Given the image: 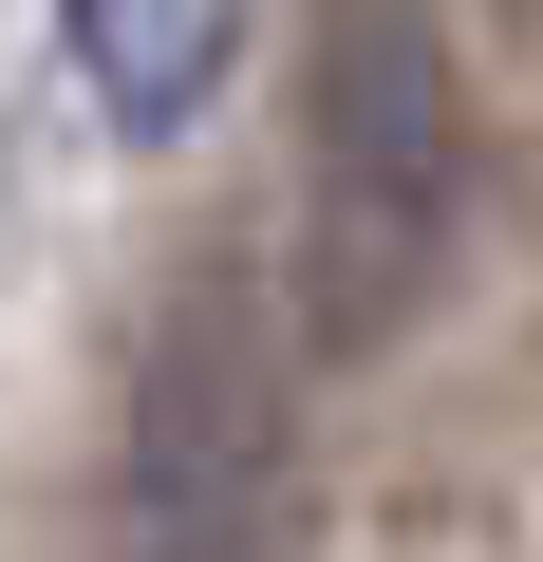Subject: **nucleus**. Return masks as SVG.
Returning <instances> with one entry per match:
<instances>
[{
  "instance_id": "obj_1",
  "label": "nucleus",
  "mask_w": 543,
  "mask_h": 562,
  "mask_svg": "<svg viewBox=\"0 0 543 562\" xmlns=\"http://www.w3.org/2000/svg\"><path fill=\"white\" fill-rule=\"evenodd\" d=\"M301 132H319V188H301V319L338 357H375L431 262H450V206H468V76L431 38V0H338L319 57H301Z\"/></svg>"
},
{
  "instance_id": "obj_2",
  "label": "nucleus",
  "mask_w": 543,
  "mask_h": 562,
  "mask_svg": "<svg viewBox=\"0 0 543 562\" xmlns=\"http://www.w3.org/2000/svg\"><path fill=\"white\" fill-rule=\"evenodd\" d=\"M132 543L150 562H262L282 543V319L244 262H188V301L132 357Z\"/></svg>"
},
{
  "instance_id": "obj_3",
  "label": "nucleus",
  "mask_w": 543,
  "mask_h": 562,
  "mask_svg": "<svg viewBox=\"0 0 543 562\" xmlns=\"http://www.w3.org/2000/svg\"><path fill=\"white\" fill-rule=\"evenodd\" d=\"M244 57V0H76V76L113 132H188Z\"/></svg>"
},
{
  "instance_id": "obj_4",
  "label": "nucleus",
  "mask_w": 543,
  "mask_h": 562,
  "mask_svg": "<svg viewBox=\"0 0 543 562\" xmlns=\"http://www.w3.org/2000/svg\"><path fill=\"white\" fill-rule=\"evenodd\" d=\"M506 20H543V0H506Z\"/></svg>"
}]
</instances>
